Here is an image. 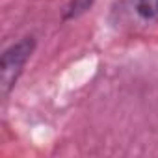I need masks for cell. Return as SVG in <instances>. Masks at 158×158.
<instances>
[{
  "label": "cell",
  "instance_id": "cell-1",
  "mask_svg": "<svg viewBox=\"0 0 158 158\" xmlns=\"http://www.w3.org/2000/svg\"><path fill=\"white\" fill-rule=\"evenodd\" d=\"M35 47H37L35 37L24 35L23 39L15 41L2 52V58H0V93H2L4 101L10 97V93L17 86Z\"/></svg>",
  "mask_w": 158,
  "mask_h": 158
},
{
  "label": "cell",
  "instance_id": "cell-2",
  "mask_svg": "<svg viewBox=\"0 0 158 158\" xmlns=\"http://www.w3.org/2000/svg\"><path fill=\"white\" fill-rule=\"evenodd\" d=\"M128 8L141 23H158V0H128Z\"/></svg>",
  "mask_w": 158,
  "mask_h": 158
},
{
  "label": "cell",
  "instance_id": "cell-3",
  "mask_svg": "<svg viewBox=\"0 0 158 158\" xmlns=\"http://www.w3.org/2000/svg\"><path fill=\"white\" fill-rule=\"evenodd\" d=\"M95 0H69L67 6L63 8V15L61 19L63 21H73V19H78L80 15H84L86 11L91 10Z\"/></svg>",
  "mask_w": 158,
  "mask_h": 158
}]
</instances>
